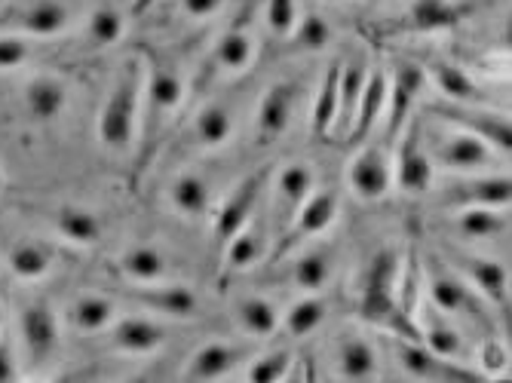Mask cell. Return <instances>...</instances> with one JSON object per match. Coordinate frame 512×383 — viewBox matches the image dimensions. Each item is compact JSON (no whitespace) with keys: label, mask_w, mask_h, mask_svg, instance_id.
I'll list each match as a JSON object with an SVG mask.
<instances>
[{"label":"cell","mask_w":512,"mask_h":383,"mask_svg":"<svg viewBox=\"0 0 512 383\" xmlns=\"http://www.w3.org/2000/svg\"><path fill=\"white\" fill-rule=\"evenodd\" d=\"M142 59H126L108 89V99L99 111V141L108 151H129L142 132Z\"/></svg>","instance_id":"6da1fadb"},{"label":"cell","mask_w":512,"mask_h":383,"mask_svg":"<svg viewBox=\"0 0 512 383\" xmlns=\"http://www.w3.org/2000/svg\"><path fill=\"white\" fill-rule=\"evenodd\" d=\"M421 135H424V148H427L433 166H442L448 172L470 175V172H482L494 163L488 141L479 138L476 132L454 126V123H448L445 129H439L433 135H427L424 123H421Z\"/></svg>","instance_id":"7a4b0ae2"},{"label":"cell","mask_w":512,"mask_h":383,"mask_svg":"<svg viewBox=\"0 0 512 383\" xmlns=\"http://www.w3.org/2000/svg\"><path fill=\"white\" fill-rule=\"evenodd\" d=\"M427 285H430V298H433L430 304L439 313H445L451 319H460V322H473L479 328L494 325L491 310L482 301V295L457 270H451L448 264H433V270L427 276Z\"/></svg>","instance_id":"3957f363"},{"label":"cell","mask_w":512,"mask_h":383,"mask_svg":"<svg viewBox=\"0 0 512 383\" xmlns=\"http://www.w3.org/2000/svg\"><path fill=\"white\" fill-rule=\"evenodd\" d=\"M335 218H338V197L332 194V190H310L307 200L298 206V212L292 215V221L283 227L279 239L270 246L267 264L283 261L295 246H301V243H307V239L319 236Z\"/></svg>","instance_id":"277c9868"},{"label":"cell","mask_w":512,"mask_h":383,"mask_svg":"<svg viewBox=\"0 0 512 383\" xmlns=\"http://www.w3.org/2000/svg\"><path fill=\"white\" fill-rule=\"evenodd\" d=\"M62 344V319L46 298H34L19 310V347L31 365L50 362Z\"/></svg>","instance_id":"5b68a950"},{"label":"cell","mask_w":512,"mask_h":383,"mask_svg":"<svg viewBox=\"0 0 512 383\" xmlns=\"http://www.w3.org/2000/svg\"><path fill=\"white\" fill-rule=\"evenodd\" d=\"M68 28L65 0H10L0 7V34L56 37Z\"/></svg>","instance_id":"8992f818"},{"label":"cell","mask_w":512,"mask_h":383,"mask_svg":"<svg viewBox=\"0 0 512 383\" xmlns=\"http://www.w3.org/2000/svg\"><path fill=\"white\" fill-rule=\"evenodd\" d=\"M387 344H390V353L405 377H414V380H479L482 377L473 368L460 365L454 359L436 356L424 341H417V338H396V334H390Z\"/></svg>","instance_id":"52a82bcc"},{"label":"cell","mask_w":512,"mask_h":383,"mask_svg":"<svg viewBox=\"0 0 512 383\" xmlns=\"http://www.w3.org/2000/svg\"><path fill=\"white\" fill-rule=\"evenodd\" d=\"M396 157H393V178L405 190V194H424L433 187V160L424 148V135H421V117H408L405 129L393 141Z\"/></svg>","instance_id":"ba28073f"},{"label":"cell","mask_w":512,"mask_h":383,"mask_svg":"<svg viewBox=\"0 0 512 383\" xmlns=\"http://www.w3.org/2000/svg\"><path fill=\"white\" fill-rule=\"evenodd\" d=\"M184 95H188L184 77L166 62L151 59L145 68V86H142V129L151 135L166 114L181 108Z\"/></svg>","instance_id":"9c48e42d"},{"label":"cell","mask_w":512,"mask_h":383,"mask_svg":"<svg viewBox=\"0 0 512 383\" xmlns=\"http://www.w3.org/2000/svg\"><path fill=\"white\" fill-rule=\"evenodd\" d=\"M332 374L341 380H378L381 377V356L378 347L371 344L356 328H344L335 334L332 344Z\"/></svg>","instance_id":"30bf717a"},{"label":"cell","mask_w":512,"mask_h":383,"mask_svg":"<svg viewBox=\"0 0 512 383\" xmlns=\"http://www.w3.org/2000/svg\"><path fill=\"white\" fill-rule=\"evenodd\" d=\"M267 175H270V169L246 175V178L224 197V203H218V209H215V236H218V243H221V246H224L227 239L234 236V233L258 212V203H261L264 187H267Z\"/></svg>","instance_id":"8fae6325"},{"label":"cell","mask_w":512,"mask_h":383,"mask_svg":"<svg viewBox=\"0 0 512 383\" xmlns=\"http://www.w3.org/2000/svg\"><path fill=\"white\" fill-rule=\"evenodd\" d=\"M313 184H316V178H313V169L307 163H289V166H283V169L273 175L270 203H267L273 230L283 233V227L292 221V215L298 212V206L307 200Z\"/></svg>","instance_id":"7c38bea8"},{"label":"cell","mask_w":512,"mask_h":383,"mask_svg":"<svg viewBox=\"0 0 512 383\" xmlns=\"http://www.w3.org/2000/svg\"><path fill=\"white\" fill-rule=\"evenodd\" d=\"M512 187L506 175H460L454 178L448 187H442V206L448 209H463V206H491V209H503L509 206Z\"/></svg>","instance_id":"4fadbf2b"},{"label":"cell","mask_w":512,"mask_h":383,"mask_svg":"<svg viewBox=\"0 0 512 383\" xmlns=\"http://www.w3.org/2000/svg\"><path fill=\"white\" fill-rule=\"evenodd\" d=\"M350 190L365 200V203H375L381 200L390 184H393V160H390V145H365L347 172Z\"/></svg>","instance_id":"5bb4252c"},{"label":"cell","mask_w":512,"mask_h":383,"mask_svg":"<svg viewBox=\"0 0 512 383\" xmlns=\"http://www.w3.org/2000/svg\"><path fill=\"white\" fill-rule=\"evenodd\" d=\"M221 249H224L221 252L224 273H243V270L264 264L270 252V233L264 230V221H258V212L230 236Z\"/></svg>","instance_id":"9a60e30c"},{"label":"cell","mask_w":512,"mask_h":383,"mask_svg":"<svg viewBox=\"0 0 512 383\" xmlns=\"http://www.w3.org/2000/svg\"><path fill=\"white\" fill-rule=\"evenodd\" d=\"M448 252H451L448 267L467 279L491 307L506 304V282L509 279H506L503 264H497L491 258H476V255H467V252H457V249H448Z\"/></svg>","instance_id":"2e32d148"},{"label":"cell","mask_w":512,"mask_h":383,"mask_svg":"<svg viewBox=\"0 0 512 383\" xmlns=\"http://www.w3.org/2000/svg\"><path fill=\"white\" fill-rule=\"evenodd\" d=\"M424 86V74L417 65H402L396 71V77L390 80L387 89V135H384V145L393 148V141L399 138V132L405 129L408 117L414 114V102H417V92Z\"/></svg>","instance_id":"e0dca14e"},{"label":"cell","mask_w":512,"mask_h":383,"mask_svg":"<svg viewBox=\"0 0 512 383\" xmlns=\"http://www.w3.org/2000/svg\"><path fill=\"white\" fill-rule=\"evenodd\" d=\"M22 105L37 123H53L68 108V86L56 74H34L22 83Z\"/></svg>","instance_id":"ac0fdd59"},{"label":"cell","mask_w":512,"mask_h":383,"mask_svg":"<svg viewBox=\"0 0 512 383\" xmlns=\"http://www.w3.org/2000/svg\"><path fill=\"white\" fill-rule=\"evenodd\" d=\"M114 347L126 356H151L166 344V325L151 316H126L111 325Z\"/></svg>","instance_id":"d6986e66"},{"label":"cell","mask_w":512,"mask_h":383,"mask_svg":"<svg viewBox=\"0 0 512 383\" xmlns=\"http://www.w3.org/2000/svg\"><path fill=\"white\" fill-rule=\"evenodd\" d=\"M169 206L181 218H191V221L209 218L215 209V190L200 172H178L169 181Z\"/></svg>","instance_id":"ffe728a7"},{"label":"cell","mask_w":512,"mask_h":383,"mask_svg":"<svg viewBox=\"0 0 512 383\" xmlns=\"http://www.w3.org/2000/svg\"><path fill=\"white\" fill-rule=\"evenodd\" d=\"M255 50H258L255 34L243 25H234L215 40L209 53V68L221 74H243L255 62Z\"/></svg>","instance_id":"44dd1931"},{"label":"cell","mask_w":512,"mask_h":383,"mask_svg":"<svg viewBox=\"0 0 512 383\" xmlns=\"http://www.w3.org/2000/svg\"><path fill=\"white\" fill-rule=\"evenodd\" d=\"M249 353L240 344L230 341H209L203 344L184 365V377L188 380H221L224 374L234 371Z\"/></svg>","instance_id":"7402d4cb"},{"label":"cell","mask_w":512,"mask_h":383,"mask_svg":"<svg viewBox=\"0 0 512 383\" xmlns=\"http://www.w3.org/2000/svg\"><path fill=\"white\" fill-rule=\"evenodd\" d=\"M295 102H298V89L286 80L273 83L264 92L261 108H258V138L261 141H273L289 129L292 114H295Z\"/></svg>","instance_id":"603a6c76"},{"label":"cell","mask_w":512,"mask_h":383,"mask_svg":"<svg viewBox=\"0 0 512 383\" xmlns=\"http://www.w3.org/2000/svg\"><path fill=\"white\" fill-rule=\"evenodd\" d=\"M387 89H390V77L384 71H368L365 74V86H362V95H359V108H356V120H353V129L347 135V141H368L371 129L378 126V120L384 117V108H387Z\"/></svg>","instance_id":"cb8c5ba5"},{"label":"cell","mask_w":512,"mask_h":383,"mask_svg":"<svg viewBox=\"0 0 512 383\" xmlns=\"http://www.w3.org/2000/svg\"><path fill=\"white\" fill-rule=\"evenodd\" d=\"M117 270L123 273V279H129V282H135V285L169 282L166 255H163L157 246H148V243H138V246H129L126 252H120Z\"/></svg>","instance_id":"d4e9b609"},{"label":"cell","mask_w":512,"mask_h":383,"mask_svg":"<svg viewBox=\"0 0 512 383\" xmlns=\"http://www.w3.org/2000/svg\"><path fill=\"white\" fill-rule=\"evenodd\" d=\"M279 319H283V313H279V307L264 295H240L234 301V322L240 325L243 334H249L255 341L273 338Z\"/></svg>","instance_id":"484cf974"},{"label":"cell","mask_w":512,"mask_h":383,"mask_svg":"<svg viewBox=\"0 0 512 383\" xmlns=\"http://www.w3.org/2000/svg\"><path fill=\"white\" fill-rule=\"evenodd\" d=\"M234 111H230L227 102H209L203 105L197 114H194V123H191V141L197 148H221L230 141V135H234Z\"/></svg>","instance_id":"4316f807"},{"label":"cell","mask_w":512,"mask_h":383,"mask_svg":"<svg viewBox=\"0 0 512 383\" xmlns=\"http://www.w3.org/2000/svg\"><path fill=\"white\" fill-rule=\"evenodd\" d=\"M65 319L80 334H102V331H108L114 325L117 310H114L111 298L96 295V292H83V295L71 298V304L65 310Z\"/></svg>","instance_id":"83f0119b"},{"label":"cell","mask_w":512,"mask_h":383,"mask_svg":"<svg viewBox=\"0 0 512 383\" xmlns=\"http://www.w3.org/2000/svg\"><path fill=\"white\" fill-rule=\"evenodd\" d=\"M417 331H421V341L436 353V356H445V359H460L463 350H467V341H463V334L457 331L454 319L439 313L433 304L424 307V322H417Z\"/></svg>","instance_id":"f1b7e54d"},{"label":"cell","mask_w":512,"mask_h":383,"mask_svg":"<svg viewBox=\"0 0 512 383\" xmlns=\"http://www.w3.org/2000/svg\"><path fill=\"white\" fill-rule=\"evenodd\" d=\"M335 276V252L329 246H310L292 261V282L301 292L316 295Z\"/></svg>","instance_id":"f546056e"},{"label":"cell","mask_w":512,"mask_h":383,"mask_svg":"<svg viewBox=\"0 0 512 383\" xmlns=\"http://www.w3.org/2000/svg\"><path fill=\"white\" fill-rule=\"evenodd\" d=\"M46 224H50L65 239V243H71V246H96L99 233H102L96 215L80 209V206H71V203L56 206L50 215H46Z\"/></svg>","instance_id":"4dcf8cb0"},{"label":"cell","mask_w":512,"mask_h":383,"mask_svg":"<svg viewBox=\"0 0 512 383\" xmlns=\"http://www.w3.org/2000/svg\"><path fill=\"white\" fill-rule=\"evenodd\" d=\"M129 295L142 301L148 310L163 313V316H194V310H197L194 292H188L184 285H172V282L138 285V289H132Z\"/></svg>","instance_id":"1f68e13d"},{"label":"cell","mask_w":512,"mask_h":383,"mask_svg":"<svg viewBox=\"0 0 512 383\" xmlns=\"http://www.w3.org/2000/svg\"><path fill=\"white\" fill-rule=\"evenodd\" d=\"M53 264H56V252L46 243H40V239H19V243H13L7 252V267L22 282L43 279L53 270Z\"/></svg>","instance_id":"d6a6232c"},{"label":"cell","mask_w":512,"mask_h":383,"mask_svg":"<svg viewBox=\"0 0 512 383\" xmlns=\"http://www.w3.org/2000/svg\"><path fill=\"white\" fill-rule=\"evenodd\" d=\"M365 68L362 65H344L341 68V80H338V114H335V126H332V135L329 138H344L350 135L353 129V120H356V108H359V95H362V86H365Z\"/></svg>","instance_id":"836d02e7"},{"label":"cell","mask_w":512,"mask_h":383,"mask_svg":"<svg viewBox=\"0 0 512 383\" xmlns=\"http://www.w3.org/2000/svg\"><path fill=\"white\" fill-rule=\"evenodd\" d=\"M460 22V10L451 0H411L408 7V28L433 34V31H448Z\"/></svg>","instance_id":"e575fe53"},{"label":"cell","mask_w":512,"mask_h":383,"mask_svg":"<svg viewBox=\"0 0 512 383\" xmlns=\"http://www.w3.org/2000/svg\"><path fill=\"white\" fill-rule=\"evenodd\" d=\"M338 80H341V65H329L325 71L316 102H313V132L319 138H329L332 126H335V114H338Z\"/></svg>","instance_id":"d590c367"},{"label":"cell","mask_w":512,"mask_h":383,"mask_svg":"<svg viewBox=\"0 0 512 383\" xmlns=\"http://www.w3.org/2000/svg\"><path fill=\"white\" fill-rule=\"evenodd\" d=\"M325 316H329V307H325V301L316 298V295H307V298L295 301L286 310V316L279 319V325L286 328L289 338L301 341V338H307V334H313L325 322Z\"/></svg>","instance_id":"8d00e7d4"},{"label":"cell","mask_w":512,"mask_h":383,"mask_svg":"<svg viewBox=\"0 0 512 383\" xmlns=\"http://www.w3.org/2000/svg\"><path fill=\"white\" fill-rule=\"evenodd\" d=\"M451 224L460 236H467V239H488L506 227L503 215L491 206H463V209H457Z\"/></svg>","instance_id":"74e56055"},{"label":"cell","mask_w":512,"mask_h":383,"mask_svg":"<svg viewBox=\"0 0 512 383\" xmlns=\"http://www.w3.org/2000/svg\"><path fill=\"white\" fill-rule=\"evenodd\" d=\"M433 80H436V86L442 89L445 99H451V102H457V105L479 99V86H476V80H473L467 71H460L457 65L436 62V65H433Z\"/></svg>","instance_id":"f35d334b"},{"label":"cell","mask_w":512,"mask_h":383,"mask_svg":"<svg viewBox=\"0 0 512 383\" xmlns=\"http://www.w3.org/2000/svg\"><path fill=\"white\" fill-rule=\"evenodd\" d=\"M120 31H123V16L114 7H99L83 28V40L89 50H105V46L117 43Z\"/></svg>","instance_id":"ab89813d"},{"label":"cell","mask_w":512,"mask_h":383,"mask_svg":"<svg viewBox=\"0 0 512 383\" xmlns=\"http://www.w3.org/2000/svg\"><path fill=\"white\" fill-rule=\"evenodd\" d=\"M292 368V353L283 350V347H276V350H267L261 353L249 368H246V380H286Z\"/></svg>","instance_id":"60d3db41"},{"label":"cell","mask_w":512,"mask_h":383,"mask_svg":"<svg viewBox=\"0 0 512 383\" xmlns=\"http://www.w3.org/2000/svg\"><path fill=\"white\" fill-rule=\"evenodd\" d=\"M298 0H264V25L276 37H289L298 25Z\"/></svg>","instance_id":"b9f144b4"},{"label":"cell","mask_w":512,"mask_h":383,"mask_svg":"<svg viewBox=\"0 0 512 383\" xmlns=\"http://www.w3.org/2000/svg\"><path fill=\"white\" fill-rule=\"evenodd\" d=\"M289 37H292V43L298 46V50L319 53L322 46L329 43L332 31H329V25H325V19H322V16L310 13V16H301V19H298L295 31H292Z\"/></svg>","instance_id":"7bdbcfd3"},{"label":"cell","mask_w":512,"mask_h":383,"mask_svg":"<svg viewBox=\"0 0 512 383\" xmlns=\"http://www.w3.org/2000/svg\"><path fill=\"white\" fill-rule=\"evenodd\" d=\"M28 59V40L22 34H0V71L19 68Z\"/></svg>","instance_id":"ee69618b"},{"label":"cell","mask_w":512,"mask_h":383,"mask_svg":"<svg viewBox=\"0 0 512 383\" xmlns=\"http://www.w3.org/2000/svg\"><path fill=\"white\" fill-rule=\"evenodd\" d=\"M224 7V0H178V13L188 22H206Z\"/></svg>","instance_id":"f6af8a7d"},{"label":"cell","mask_w":512,"mask_h":383,"mask_svg":"<svg viewBox=\"0 0 512 383\" xmlns=\"http://www.w3.org/2000/svg\"><path fill=\"white\" fill-rule=\"evenodd\" d=\"M7 334V307H4V301H0V338Z\"/></svg>","instance_id":"bcb514c9"},{"label":"cell","mask_w":512,"mask_h":383,"mask_svg":"<svg viewBox=\"0 0 512 383\" xmlns=\"http://www.w3.org/2000/svg\"><path fill=\"white\" fill-rule=\"evenodd\" d=\"M0 194H4V172H0Z\"/></svg>","instance_id":"7dc6e473"}]
</instances>
